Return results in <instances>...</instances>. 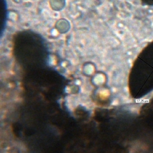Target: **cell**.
Returning <instances> with one entry per match:
<instances>
[{
    "label": "cell",
    "instance_id": "1",
    "mask_svg": "<svg viewBox=\"0 0 153 153\" xmlns=\"http://www.w3.org/2000/svg\"><path fill=\"white\" fill-rule=\"evenodd\" d=\"M12 52L22 63L44 62L48 58V49L44 38L31 30L16 33L13 39Z\"/></svg>",
    "mask_w": 153,
    "mask_h": 153
},
{
    "label": "cell",
    "instance_id": "2",
    "mask_svg": "<svg viewBox=\"0 0 153 153\" xmlns=\"http://www.w3.org/2000/svg\"><path fill=\"white\" fill-rule=\"evenodd\" d=\"M141 1L149 6L153 5V0H141Z\"/></svg>",
    "mask_w": 153,
    "mask_h": 153
}]
</instances>
